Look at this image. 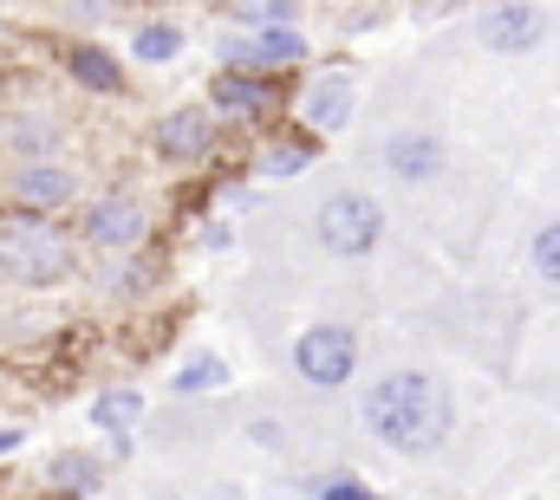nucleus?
<instances>
[{"mask_svg":"<svg viewBox=\"0 0 560 500\" xmlns=\"http://www.w3.org/2000/svg\"><path fill=\"white\" fill-rule=\"evenodd\" d=\"M215 383H229V371H222V358H196L189 371L176 377V390H215Z\"/></svg>","mask_w":560,"mask_h":500,"instance_id":"19","label":"nucleus"},{"mask_svg":"<svg viewBox=\"0 0 560 500\" xmlns=\"http://www.w3.org/2000/svg\"><path fill=\"white\" fill-rule=\"evenodd\" d=\"M209 105L215 111H229V118H261V111H275V85H261L255 72H222L215 85H209Z\"/></svg>","mask_w":560,"mask_h":500,"instance_id":"10","label":"nucleus"},{"mask_svg":"<svg viewBox=\"0 0 560 500\" xmlns=\"http://www.w3.org/2000/svg\"><path fill=\"white\" fill-rule=\"evenodd\" d=\"M143 228H150V215H143L131 195H105V202L85 215V241H98V248H138Z\"/></svg>","mask_w":560,"mask_h":500,"instance_id":"6","label":"nucleus"},{"mask_svg":"<svg viewBox=\"0 0 560 500\" xmlns=\"http://www.w3.org/2000/svg\"><path fill=\"white\" fill-rule=\"evenodd\" d=\"M183 52V33L176 26H143L138 33V59H150V66H163V59H176Z\"/></svg>","mask_w":560,"mask_h":500,"instance_id":"15","label":"nucleus"},{"mask_svg":"<svg viewBox=\"0 0 560 500\" xmlns=\"http://www.w3.org/2000/svg\"><path fill=\"white\" fill-rule=\"evenodd\" d=\"M0 39H7V33H0Z\"/></svg>","mask_w":560,"mask_h":500,"instance_id":"24","label":"nucleus"},{"mask_svg":"<svg viewBox=\"0 0 560 500\" xmlns=\"http://www.w3.org/2000/svg\"><path fill=\"white\" fill-rule=\"evenodd\" d=\"M13 202L33 209V215L72 202V169H59V163H46V156H26V163L13 169Z\"/></svg>","mask_w":560,"mask_h":500,"instance_id":"5","label":"nucleus"},{"mask_svg":"<svg viewBox=\"0 0 560 500\" xmlns=\"http://www.w3.org/2000/svg\"><path fill=\"white\" fill-rule=\"evenodd\" d=\"M52 475H59V488H92V481H98V462H92V455H66Z\"/></svg>","mask_w":560,"mask_h":500,"instance_id":"20","label":"nucleus"},{"mask_svg":"<svg viewBox=\"0 0 560 500\" xmlns=\"http://www.w3.org/2000/svg\"><path fill=\"white\" fill-rule=\"evenodd\" d=\"M306 163H313V136H306V143H275L261 169H268V176H293V169H306Z\"/></svg>","mask_w":560,"mask_h":500,"instance_id":"16","label":"nucleus"},{"mask_svg":"<svg viewBox=\"0 0 560 500\" xmlns=\"http://www.w3.org/2000/svg\"><path fill=\"white\" fill-rule=\"evenodd\" d=\"M156 150H163L170 163H202V156L215 150V124H209V111H170V118L156 124Z\"/></svg>","mask_w":560,"mask_h":500,"instance_id":"8","label":"nucleus"},{"mask_svg":"<svg viewBox=\"0 0 560 500\" xmlns=\"http://www.w3.org/2000/svg\"><path fill=\"white\" fill-rule=\"evenodd\" d=\"M72 273V241L46 222V215H13L0 222V279L20 286H52Z\"/></svg>","mask_w":560,"mask_h":500,"instance_id":"2","label":"nucleus"},{"mask_svg":"<svg viewBox=\"0 0 560 500\" xmlns=\"http://www.w3.org/2000/svg\"><path fill=\"white\" fill-rule=\"evenodd\" d=\"M222 59H235V72H275V66L306 59V46H300V33L268 26V33H255V39H229V46H222Z\"/></svg>","mask_w":560,"mask_h":500,"instance_id":"7","label":"nucleus"},{"mask_svg":"<svg viewBox=\"0 0 560 500\" xmlns=\"http://www.w3.org/2000/svg\"><path fill=\"white\" fill-rule=\"evenodd\" d=\"M293 365H300L306 383L332 390V383H346L352 365H359V338H352L346 325H306V332H300V345H293Z\"/></svg>","mask_w":560,"mask_h":500,"instance_id":"3","label":"nucleus"},{"mask_svg":"<svg viewBox=\"0 0 560 500\" xmlns=\"http://www.w3.org/2000/svg\"><path fill=\"white\" fill-rule=\"evenodd\" d=\"M346 111H352V79H319V85L306 92V105H300L306 130H339Z\"/></svg>","mask_w":560,"mask_h":500,"instance_id":"12","label":"nucleus"},{"mask_svg":"<svg viewBox=\"0 0 560 500\" xmlns=\"http://www.w3.org/2000/svg\"><path fill=\"white\" fill-rule=\"evenodd\" d=\"M7 136H13L20 150H33V143H46V136H52V124H13Z\"/></svg>","mask_w":560,"mask_h":500,"instance_id":"21","label":"nucleus"},{"mask_svg":"<svg viewBox=\"0 0 560 500\" xmlns=\"http://www.w3.org/2000/svg\"><path fill=\"white\" fill-rule=\"evenodd\" d=\"M242 20H261V26H287L293 20V0H229Z\"/></svg>","mask_w":560,"mask_h":500,"instance_id":"18","label":"nucleus"},{"mask_svg":"<svg viewBox=\"0 0 560 500\" xmlns=\"http://www.w3.org/2000/svg\"><path fill=\"white\" fill-rule=\"evenodd\" d=\"M138 7H150V0H138Z\"/></svg>","mask_w":560,"mask_h":500,"instance_id":"23","label":"nucleus"},{"mask_svg":"<svg viewBox=\"0 0 560 500\" xmlns=\"http://www.w3.org/2000/svg\"><path fill=\"white\" fill-rule=\"evenodd\" d=\"M365 422H372V436L385 449L423 455V449H436L450 436V396H443L436 377L398 371V377H385V383L365 390Z\"/></svg>","mask_w":560,"mask_h":500,"instance_id":"1","label":"nucleus"},{"mask_svg":"<svg viewBox=\"0 0 560 500\" xmlns=\"http://www.w3.org/2000/svg\"><path fill=\"white\" fill-rule=\"evenodd\" d=\"M326 500H372V495H365V488H352V481H332V488H326Z\"/></svg>","mask_w":560,"mask_h":500,"instance_id":"22","label":"nucleus"},{"mask_svg":"<svg viewBox=\"0 0 560 500\" xmlns=\"http://www.w3.org/2000/svg\"><path fill=\"white\" fill-rule=\"evenodd\" d=\"M66 66H72V79H79V85H92V92H125V66H118L105 46H72V52H66Z\"/></svg>","mask_w":560,"mask_h":500,"instance_id":"13","label":"nucleus"},{"mask_svg":"<svg viewBox=\"0 0 560 500\" xmlns=\"http://www.w3.org/2000/svg\"><path fill=\"white\" fill-rule=\"evenodd\" d=\"M378 228H385V215H378L372 195H332L319 209V241L332 253H365L378 241Z\"/></svg>","mask_w":560,"mask_h":500,"instance_id":"4","label":"nucleus"},{"mask_svg":"<svg viewBox=\"0 0 560 500\" xmlns=\"http://www.w3.org/2000/svg\"><path fill=\"white\" fill-rule=\"evenodd\" d=\"M535 273H541L548 286H560V222L535 235Z\"/></svg>","mask_w":560,"mask_h":500,"instance_id":"17","label":"nucleus"},{"mask_svg":"<svg viewBox=\"0 0 560 500\" xmlns=\"http://www.w3.org/2000/svg\"><path fill=\"white\" fill-rule=\"evenodd\" d=\"M385 163H392V176H405V182H430V176L443 169V143H430V136H392V143H385Z\"/></svg>","mask_w":560,"mask_h":500,"instance_id":"11","label":"nucleus"},{"mask_svg":"<svg viewBox=\"0 0 560 500\" xmlns=\"http://www.w3.org/2000/svg\"><path fill=\"white\" fill-rule=\"evenodd\" d=\"M138 390H105V396H98V403H92V422H98V429H112V436H125V429H131V422H138Z\"/></svg>","mask_w":560,"mask_h":500,"instance_id":"14","label":"nucleus"},{"mask_svg":"<svg viewBox=\"0 0 560 500\" xmlns=\"http://www.w3.org/2000/svg\"><path fill=\"white\" fill-rule=\"evenodd\" d=\"M482 39H489L495 52H528V46L541 39V13H535L528 0H509V7H489V20H482Z\"/></svg>","mask_w":560,"mask_h":500,"instance_id":"9","label":"nucleus"}]
</instances>
